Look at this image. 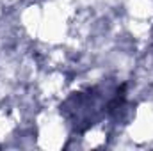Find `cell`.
Here are the masks:
<instances>
[{
    "label": "cell",
    "instance_id": "cell-1",
    "mask_svg": "<svg viewBox=\"0 0 153 151\" xmlns=\"http://www.w3.org/2000/svg\"><path fill=\"white\" fill-rule=\"evenodd\" d=\"M125 103V87H109V85H94L87 91L73 93L62 105L61 114L70 121L76 132H84L85 128L96 124L102 117L114 114Z\"/></svg>",
    "mask_w": 153,
    "mask_h": 151
}]
</instances>
